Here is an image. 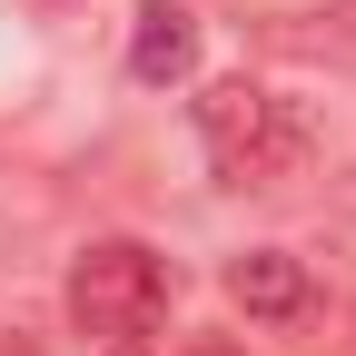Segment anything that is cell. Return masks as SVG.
<instances>
[{
    "instance_id": "obj_1",
    "label": "cell",
    "mask_w": 356,
    "mask_h": 356,
    "mask_svg": "<svg viewBox=\"0 0 356 356\" xmlns=\"http://www.w3.org/2000/svg\"><path fill=\"white\" fill-rule=\"evenodd\" d=\"M198 149L228 188H267V178H287L307 159V119L267 79H208L198 89Z\"/></svg>"
},
{
    "instance_id": "obj_2",
    "label": "cell",
    "mask_w": 356,
    "mask_h": 356,
    "mask_svg": "<svg viewBox=\"0 0 356 356\" xmlns=\"http://www.w3.org/2000/svg\"><path fill=\"white\" fill-rule=\"evenodd\" d=\"M168 317V257L139 238H89L70 257V327L89 346H149V327Z\"/></svg>"
},
{
    "instance_id": "obj_3",
    "label": "cell",
    "mask_w": 356,
    "mask_h": 356,
    "mask_svg": "<svg viewBox=\"0 0 356 356\" xmlns=\"http://www.w3.org/2000/svg\"><path fill=\"white\" fill-rule=\"evenodd\" d=\"M228 307H238V317H257V327L307 317V267H297L287 248H248V257H228Z\"/></svg>"
},
{
    "instance_id": "obj_4",
    "label": "cell",
    "mask_w": 356,
    "mask_h": 356,
    "mask_svg": "<svg viewBox=\"0 0 356 356\" xmlns=\"http://www.w3.org/2000/svg\"><path fill=\"white\" fill-rule=\"evenodd\" d=\"M188 70H198V20L178 10V0H149L139 30H129V79L168 89V79H188Z\"/></svg>"
}]
</instances>
